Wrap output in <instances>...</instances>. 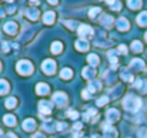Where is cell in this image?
<instances>
[{
  "mask_svg": "<svg viewBox=\"0 0 147 138\" xmlns=\"http://www.w3.org/2000/svg\"><path fill=\"white\" fill-rule=\"evenodd\" d=\"M123 105H124V108H126L127 111L134 113V111H137V110L142 107V100H140L139 97L133 95V94H129V95L124 98Z\"/></svg>",
  "mask_w": 147,
  "mask_h": 138,
  "instance_id": "cell-1",
  "label": "cell"
},
{
  "mask_svg": "<svg viewBox=\"0 0 147 138\" xmlns=\"http://www.w3.org/2000/svg\"><path fill=\"white\" fill-rule=\"evenodd\" d=\"M17 71L20 73V74H26V76H29V74H32V71H33V66L29 63V61H20L19 64H17Z\"/></svg>",
  "mask_w": 147,
  "mask_h": 138,
  "instance_id": "cell-2",
  "label": "cell"
},
{
  "mask_svg": "<svg viewBox=\"0 0 147 138\" xmlns=\"http://www.w3.org/2000/svg\"><path fill=\"white\" fill-rule=\"evenodd\" d=\"M53 101H54L59 107H63V105L67 102V97H66L64 92H56V94L53 95Z\"/></svg>",
  "mask_w": 147,
  "mask_h": 138,
  "instance_id": "cell-3",
  "label": "cell"
},
{
  "mask_svg": "<svg viewBox=\"0 0 147 138\" xmlns=\"http://www.w3.org/2000/svg\"><path fill=\"white\" fill-rule=\"evenodd\" d=\"M42 67H43V71L46 74H53L54 73V61H51V60H46Z\"/></svg>",
  "mask_w": 147,
  "mask_h": 138,
  "instance_id": "cell-4",
  "label": "cell"
},
{
  "mask_svg": "<svg viewBox=\"0 0 147 138\" xmlns=\"http://www.w3.org/2000/svg\"><path fill=\"white\" fill-rule=\"evenodd\" d=\"M39 111H40L42 114H50V111H51L50 102H47V101H40V104H39Z\"/></svg>",
  "mask_w": 147,
  "mask_h": 138,
  "instance_id": "cell-5",
  "label": "cell"
},
{
  "mask_svg": "<svg viewBox=\"0 0 147 138\" xmlns=\"http://www.w3.org/2000/svg\"><path fill=\"white\" fill-rule=\"evenodd\" d=\"M23 128H24L26 131H33V130L36 128V123H34V120L29 118V120L23 121Z\"/></svg>",
  "mask_w": 147,
  "mask_h": 138,
  "instance_id": "cell-6",
  "label": "cell"
},
{
  "mask_svg": "<svg viewBox=\"0 0 147 138\" xmlns=\"http://www.w3.org/2000/svg\"><path fill=\"white\" fill-rule=\"evenodd\" d=\"M119 111L117 110H109L107 111V120H109V123H113V121H116L117 118H119Z\"/></svg>",
  "mask_w": 147,
  "mask_h": 138,
  "instance_id": "cell-7",
  "label": "cell"
},
{
  "mask_svg": "<svg viewBox=\"0 0 147 138\" xmlns=\"http://www.w3.org/2000/svg\"><path fill=\"white\" fill-rule=\"evenodd\" d=\"M134 87L139 88L142 92H147V81H143V80H137L134 83Z\"/></svg>",
  "mask_w": 147,
  "mask_h": 138,
  "instance_id": "cell-8",
  "label": "cell"
},
{
  "mask_svg": "<svg viewBox=\"0 0 147 138\" xmlns=\"http://www.w3.org/2000/svg\"><path fill=\"white\" fill-rule=\"evenodd\" d=\"M79 33H80V36H82V37H86V34H93V30H92L89 26L83 24V26L79 29Z\"/></svg>",
  "mask_w": 147,
  "mask_h": 138,
  "instance_id": "cell-9",
  "label": "cell"
},
{
  "mask_svg": "<svg viewBox=\"0 0 147 138\" xmlns=\"http://www.w3.org/2000/svg\"><path fill=\"white\" fill-rule=\"evenodd\" d=\"M117 27H119V30H127L129 29V21L121 17V19L117 20Z\"/></svg>",
  "mask_w": 147,
  "mask_h": 138,
  "instance_id": "cell-10",
  "label": "cell"
},
{
  "mask_svg": "<svg viewBox=\"0 0 147 138\" xmlns=\"http://www.w3.org/2000/svg\"><path fill=\"white\" fill-rule=\"evenodd\" d=\"M130 66L134 67V68H137V70H144V63H143L142 60H139V58H134Z\"/></svg>",
  "mask_w": 147,
  "mask_h": 138,
  "instance_id": "cell-11",
  "label": "cell"
},
{
  "mask_svg": "<svg viewBox=\"0 0 147 138\" xmlns=\"http://www.w3.org/2000/svg\"><path fill=\"white\" fill-rule=\"evenodd\" d=\"M36 90H37V94L45 95V94L49 92V86H46V84H39V86L36 87Z\"/></svg>",
  "mask_w": 147,
  "mask_h": 138,
  "instance_id": "cell-12",
  "label": "cell"
},
{
  "mask_svg": "<svg viewBox=\"0 0 147 138\" xmlns=\"http://www.w3.org/2000/svg\"><path fill=\"white\" fill-rule=\"evenodd\" d=\"M137 23H139L140 26H147V11L142 13V14H139V17H137Z\"/></svg>",
  "mask_w": 147,
  "mask_h": 138,
  "instance_id": "cell-13",
  "label": "cell"
},
{
  "mask_svg": "<svg viewBox=\"0 0 147 138\" xmlns=\"http://www.w3.org/2000/svg\"><path fill=\"white\" fill-rule=\"evenodd\" d=\"M4 30H6L7 33L13 34V33L16 31V24H14V23H7V24L4 26Z\"/></svg>",
  "mask_w": 147,
  "mask_h": 138,
  "instance_id": "cell-14",
  "label": "cell"
},
{
  "mask_svg": "<svg viewBox=\"0 0 147 138\" xmlns=\"http://www.w3.org/2000/svg\"><path fill=\"white\" fill-rule=\"evenodd\" d=\"M76 46H77V48L79 50H82V51H86L87 50V47H89V44H87V42H82V40H79L77 43H76Z\"/></svg>",
  "mask_w": 147,
  "mask_h": 138,
  "instance_id": "cell-15",
  "label": "cell"
},
{
  "mask_svg": "<svg viewBox=\"0 0 147 138\" xmlns=\"http://www.w3.org/2000/svg\"><path fill=\"white\" fill-rule=\"evenodd\" d=\"M53 19H54V13H51V11H47V13H45V23H53Z\"/></svg>",
  "mask_w": 147,
  "mask_h": 138,
  "instance_id": "cell-16",
  "label": "cell"
},
{
  "mask_svg": "<svg viewBox=\"0 0 147 138\" xmlns=\"http://www.w3.org/2000/svg\"><path fill=\"white\" fill-rule=\"evenodd\" d=\"M83 76H84L86 78H90V77H93V76H94V68H90V67L84 68V71H83Z\"/></svg>",
  "mask_w": 147,
  "mask_h": 138,
  "instance_id": "cell-17",
  "label": "cell"
},
{
  "mask_svg": "<svg viewBox=\"0 0 147 138\" xmlns=\"http://www.w3.org/2000/svg\"><path fill=\"white\" fill-rule=\"evenodd\" d=\"M130 9H139L142 6V0H129Z\"/></svg>",
  "mask_w": 147,
  "mask_h": 138,
  "instance_id": "cell-18",
  "label": "cell"
},
{
  "mask_svg": "<svg viewBox=\"0 0 147 138\" xmlns=\"http://www.w3.org/2000/svg\"><path fill=\"white\" fill-rule=\"evenodd\" d=\"M7 91H9V84L4 80H0V94H4Z\"/></svg>",
  "mask_w": 147,
  "mask_h": 138,
  "instance_id": "cell-19",
  "label": "cell"
},
{
  "mask_svg": "<svg viewBox=\"0 0 147 138\" xmlns=\"http://www.w3.org/2000/svg\"><path fill=\"white\" fill-rule=\"evenodd\" d=\"M71 70H69V68H64V70H61V73H60V77L61 78H70L71 77Z\"/></svg>",
  "mask_w": 147,
  "mask_h": 138,
  "instance_id": "cell-20",
  "label": "cell"
},
{
  "mask_svg": "<svg viewBox=\"0 0 147 138\" xmlns=\"http://www.w3.org/2000/svg\"><path fill=\"white\" fill-rule=\"evenodd\" d=\"M4 123H6L7 125H14V124H16V118H14L13 115H6V117H4Z\"/></svg>",
  "mask_w": 147,
  "mask_h": 138,
  "instance_id": "cell-21",
  "label": "cell"
},
{
  "mask_svg": "<svg viewBox=\"0 0 147 138\" xmlns=\"http://www.w3.org/2000/svg\"><path fill=\"white\" fill-rule=\"evenodd\" d=\"M87 60H89V63L93 64V66H96V64L98 63V57L96 56V54H90V56L87 57Z\"/></svg>",
  "mask_w": 147,
  "mask_h": 138,
  "instance_id": "cell-22",
  "label": "cell"
},
{
  "mask_svg": "<svg viewBox=\"0 0 147 138\" xmlns=\"http://www.w3.org/2000/svg\"><path fill=\"white\" fill-rule=\"evenodd\" d=\"M61 43H57V42H56V43H53V46H51V51H53V53H60V51H61Z\"/></svg>",
  "mask_w": 147,
  "mask_h": 138,
  "instance_id": "cell-23",
  "label": "cell"
},
{
  "mask_svg": "<svg viewBox=\"0 0 147 138\" xmlns=\"http://www.w3.org/2000/svg\"><path fill=\"white\" fill-rule=\"evenodd\" d=\"M14 105H16V98H13V97L7 98V101H6V107H7V108H13Z\"/></svg>",
  "mask_w": 147,
  "mask_h": 138,
  "instance_id": "cell-24",
  "label": "cell"
},
{
  "mask_svg": "<svg viewBox=\"0 0 147 138\" xmlns=\"http://www.w3.org/2000/svg\"><path fill=\"white\" fill-rule=\"evenodd\" d=\"M131 48H133L134 51L140 53V51H142V43H140V42H133V43H131Z\"/></svg>",
  "mask_w": 147,
  "mask_h": 138,
  "instance_id": "cell-25",
  "label": "cell"
},
{
  "mask_svg": "<svg viewBox=\"0 0 147 138\" xmlns=\"http://www.w3.org/2000/svg\"><path fill=\"white\" fill-rule=\"evenodd\" d=\"M139 138H147V128H142L139 131Z\"/></svg>",
  "mask_w": 147,
  "mask_h": 138,
  "instance_id": "cell-26",
  "label": "cell"
},
{
  "mask_svg": "<svg viewBox=\"0 0 147 138\" xmlns=\"http://www.w3.org/2000/svg\"><path fill=\"white\" fill-rule=\"evenodd\" d=\"M107 101H109V98H107V97H101V98H98L97 105H104V104H106Z\"/></svg>",
  "mask_w": 147,
  "mask_h": 138,
  "instance_id": "cell-27",
  "label": "cell"
},
{
  "mask_svg": "<svg viewBox=\"0 0 147 138\" xmlns=\"http://www.w3.org/2000/svg\"><path fill=\"white\" fill-rule=\"evenodd\" d=\"M67 115L71 117V118H77V117H79V114H77L76 111H73V110H71V111H67Z\"/></svg>",
  "mask_w": 147,
  "mask_h": 138,
  "instance_id": "cell-28",
  "label": "cell"
},
{
  "mask_svg": "<svg viewBox=\"0 0 147 138\" xmlns=\"http://www.w3.org/2000/svg\"><path fill=\"white\" fill-rule=\"evenodd\" d=\"M33 138H46V137H45L43 134H34V135H33Z\"/></svg>",
  "mask_w": 147,
  "mask_h": 138,
  "instance_id": "cell-29",
  "label": "cell"
},
{
  "mask_svg": "<svg viewBox=\"0 0 147 138\" xmlns=\"http://www.w3.org/2000/svg\"><path fill=\"white\" fill-rule=\"evenodd\" d=\"M119 48H120V53H126V51H127V50H126V47H124V46H120Z\"/></svg>",
  "mask_w": 147,
  "mask_h": 138,
  "instance_id": "cell-30",
  "label": "cell"
},
{
  "mask_svg": "<svg viewBox=\"0 0 147 138\" xmlns=\"http://www.w3.org/2000/svg\"><path fill=\"white\" fill-rule=\"evenodd\" d=\"M4 138H17V137H16L14 134H11V133H10V134H7V135H6Z\"/></svg>",
  "mask_w": 147,
  "mask_h": 138,
  "instance_id": "cell-31",
  "label": "cell"
},
{
  "mask_svg": "<svg viewBox=\"0 0 147 138\" xmlns=\"http://www.w3.org/2000/svg\"><path fill=\"white\" fill-rule=\"evenodd\" d=\"M50 3H51V4H56V3H57V0H49Z\"/></svg>",
  "mask_w": 147,
  "mask_h": 138,
  "instance_id": "cell-32",
  "label": "cell"
},
{
  "mask_svg": "<svg viewBox=\"0 0 147 138\" xmlns=\"http://www.w3.org/2000/svg\"><path fill=\"white\" fill-rule=\"evenodd\" d=\"M146 42H147V33H146Z\"/></svg>",
  "mask_w": 147,
  "mask_h": 138,
  "instance_id": "cell-33",
  "label": "cell"
},
{
  "mask_svg": "<svg viewBox=\"0 0 147 138\" xmlns=\"http://www.w3.org/2000/svg\"><path fill=\"white\" fill-rule=\"evenodd\" d=\"M0 135H1V131H0Z\"/></svg>",
  "mask_w": 147,
  "mask_h": 138,
  "instance_id": "cell-34",
  "label": "cell"
}]
</instances>
